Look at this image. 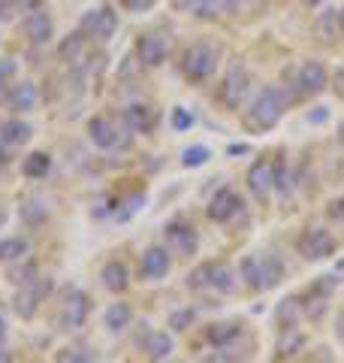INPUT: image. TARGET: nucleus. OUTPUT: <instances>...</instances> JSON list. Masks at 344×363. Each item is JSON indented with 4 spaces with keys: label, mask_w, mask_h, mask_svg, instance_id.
Wrapping results in <instances>:
<instances>
[{
    "label": "nucleus",
    "mask_w": 344,
    "mask_h": 363,
    "mask_svg": "<svg viewBox=\"0 0 344 363\" xmlns=\"http://www.w3.org/2000/svg\"><path fill=\"white\" fill-rule=\"evenodd\" d=\"M33 279H37V267H30V264L9 272V281H13V285H28V281H33Z\"/></svg>",
    "instance_id": "nucleus-35"
},
{
    "label": "nucleus",
    "mask_w": 344,
    "mask_h": 363,
    "mask_svg": "<svg viewBox=\"0 0 344 363\" xmlns=\"http://www.w3.org/2000/svg\"><path fill=\"white\" fill-rule=\"evenodd\" d=\"M45 215H49V212H45V206H42L40 200H30L28 206H21V218H25L28 224H40V221H45Z\"/></svg>",
    "instance_id": "nucleus-33"
},
{
    "label": "nucleus",
    "mask_w": 344,
    "mask_h": 363,
    "mask_svg": "<svg viewBox=\"0 0 344 363\" xmlns=\"http://www.w3.org/2000/svg\"><path fill=\"white\" fill-rule=\"evenodd\" d=\"M188 285H190L193 291H200V288H212V264H202V267L193 269Z\"/></svg>",
    "instance_id": "nucleus-31"
},
{
    "label": "nucleus",
    "mask_w": 344,
    "mask_h": 363,
    "mask_svg": "<svg viewBox=\"0 0 344 363\" xmlns=\"http://www.w3.org/2000/svg\"><path fill=\"white\" fill-rule=\"evenodd\" d=\"M214 67H217V52L209 43H193L185 52V58H181V70H185L190 82H205L214 73Z\"/></svg>",
    "instance_id": "nucleus-3"
},
{
    "label": "nucleus",
    "mask_w": 344,
    "mask_h": 363,
    "mask_svg": "<svg viewBox=\"0 0 344 363\" xmlns=\"http://www.w3.org/2000/svg\"><path fill=\"white\" fill-rule=\"evenodd\" d=\"M57 55H61V61H67V64H79L82 61V55H85V37L82 33H70V37L61 43Z\"/></svg>",
    "instance_id": "nucleus-24"
},
{
    "label": "nucleus",
    "mask_w": 344,
    "mask_h": 363,
    "mask_svg": "<svg viewBox=\"0 0 344 363\" xmlns=\"http://www.w3.org/2000/svg\"><path fill=\"white\" fill-rule=\"evenodd\" d=\"M4 221H6V212H4V209H0V227H4Z\"/></svg>",
    "instance_id": "nucleus-52"
},
{
    "label": "nucleus",
    "mask_w": 344,
    "mask_h": 363,
    "mask_svg": "<svg viewBox=\"0 0 344 363\" xmlns=\"http://www.w3.org/2000/svg\"><path fill=\"white\" fill-rule=\"evenodd\" d=\"M341 30V21H338V13L336 9H329V13H323L317 18V37L320 40H336Z\"/></svg>",
    "instance_id": "nucleus-28"
},
{
    "label": "nucleus",
    "mask_w": 344,
    "mask_h": 363,
    "mask_svg": "<svg viewBox=\"0 0 344 363\" xmlns=\"http://www.w3.org/2000/svg\"><path fill=\"white\" fill-rule=\"evenodd\" d=\"M332 85H336V91L344 97V67H341V70H336V76H332Z\"/></svg>",
    "instance_id": "nucleus-44"
},
{
    "label": "nucleus",
    "mask_w": 344,
    "mask_h": 363,
    "mask_svg": "<svg viewBox=\"0 0 344 363\" xmlns=\"http://www.w3.org/2000/svg\"><path fill=\"white\" fill-rule=\"evenodd\" d=\"M9 161V152H6V143L0 140V164H6Z\"/></svg>",
    "instance_id": "nucleus-46"
},
{
    "label": "nucleus",
    "mask_w": 344,
    "mask_h": 363,
    "mask_svg": "<svg viewBox=\"0 0 344 363\" xmlns=\"http://www.w3.org/2000/svg\"><path fill=\"white\" fill-rule=\"evenodd\" d=\"M278 315H284V318H287V321H290V318L296 315V300H284V306H281V309H278Z\"/></svg>",
    "instance_id": "nucleus-42"
},
{
    "label": "nucleus",
    "mask_w": 344,
    "mask_h": 363,
    "mask_svg": "<svg viewBox=\"0 0 344 363\" xmlns=\"http://www.w3.org/2000/svg\"><path fill=\"white\" fill-rule=\"evenodd\" d=\"M25 33H28V40L30 43H49L52 40V18L42 13V9H33V13L28 16L25 21Z\"/></svg>",
    "instance_id": "nucleus-16"
},
{
    "label": "nucleus",
    "mask_w": 344,
    "mask_h": 363,
    "mask_svg": "<svg viewBox=\"0 0 344 363\" xmlns=\"http://www.w3.org/2000/svg\"><path fill=\"white\" fill-rule=\"evenodd\" d=\"M338 21H341V30H344V6L338 9Z\"/></svg>",
    "instance_id": "nucleus-51"
},
{
    "label": "nucleus",
    "mask_w": 344,
    "mask_h": 363,
    "mask_svg": "<svg viewBox=\"0 0 344 363\" xmlns=\"http://www.w3.org/2000/svg\"><path fill=\"white\" fill-rule=\"evenodd\" d=\"M338 336L344 339V312H341V318H338Z\"/></svg>",
    "instance_id": "nucleus-49"
},
{
    "label": "nucleus",
    "mask_w": 344,
    "mask_h": 363,
    "mask_svg": "<svg viewBox=\"0 0 344 363\" xmlns=\"http://www.w3.org/2000/svg\"><path fill=\"white\" fill-rule=\"evenodd\" d=\"M227 152H229V155H242V152H248V149H245V145H229Z\"/></svg>",
    "instance_id": "nucleus-47"
},
{
    "label": "nucleus",
    "mask_w": 344,
    "mask_h": 363,
    "mask_svg": "<svg viewBox=\"0 0 344 363\" xmlns=\"http://www.w3.org/2000/svg\"><path fill=\"white\" fill-rule=\"evenodd\" d=\"M302 345H305V333L299 330V327L287 324L281 330V336H278V357H293Z\"/></svg>",
    "instance_id": "nucleus-21"
},
{
    "label": "nucleus",
    "mask_w": 344,
    "mask_h": 363,
    "mask_svg": "<svg viewBox=\"0 0 344 363\" xmlns=\"http://www.w3.org/2000/svg\"><path fill=\"white\" fill-rule=\"evenodd\" d=\"M124 124H127L130 133H148L154 124V112L145 104H133V106L124 109Z\"/></svg>",
    "instance_id": "nucleus-17"
},
{
    "label": "nucleus",
    "mask_w": 344,
    "mask_h": 363,
    "mask_svg": "<svg viewBox=\"0 0 344 363\" xmlns=\"http://www.w3.org/2000/svg\"><path fill=\"white\" fill-rule=\"evenodd\" d=\"M16 13H21V0H0V21H9Z\"/></svg>",
    "instance_id": "nucleus-38"
},
{
    "label": "nucleus",
    "mask_w": 344,
    "mask_h": 363,
    "mask_svg": "<svg viewBox=\"0 0 344 363\" xmlns=\"http://www.w3.org/2000/svg\"><path fill=\"white\" fill-rule=\"evenodd\" d=\"M299 252L308 260H323V257L336 255V240L329 236V230H320V227H314V230H308L299 240Z\"/></svg>",
    "instance_id": "nucleus-7"
},
{
    "label": "nucleus",
    "mask_w": 344,
    "mask_h": 363,
    "mask_svg": "<svg viewBox=\"0 0 344 363\" xmlns=\"http://www.w3.org/2000/svg\"><path fill=\"white\" fill-rule=\"evenodd\" d=\"M190 321H193V309H178V312H172L169 327L172 330H188Z\"/></svg>",
    "instance_id": "nucleus-36"
},
{
    "label": "nucleus",
    "mask_w": 344,
    "mask_h": 363,
    "mask_svg": "<svg viewBox=\"0 0 344 363\" xmlns=\"http://www.w3.org/2000/svg\"><path fill=\"white\" fill-rule=\"evenodd\" d=\"M248 91H251V76H248V70H242V67H236V70H229V76L224 79L221 97H224V104L233 109V106H242Z\"/></svg>",
    "instance_id": "nucleus-9"
},
{
    "label": "nucleus",
    "mask_w": 344,
    "mask_h": 363,
    "mask_svg": "<svg viewBox=\"0 0 344 363\" xmlns=\"http://www.w3.org/2000/svg\"><path fill=\"white\" fill-rule=\"evenodd\" d=\"M82 30L91 40L109 43L115 37V30H118V16H115L112 9H94V13H88L82 18Z\"/></svg>",
    "instance_id": "nucleus-5"
},
{
    "label": "nucleus",
    "mask_w": 344,
    "mask_h": 363,
    "mask_svg": "<svg viewBox=\"0 0 344 363\" xmlns=\"http://www.w3.org/2000/svg\"><path fill=\"white\" fill-rule=\"evenodd\" d=\"M49 167H52V157L45 155V152H33L25 157V164H21V169H25V176L28 179H42L45 173H49Z\"/></svg>",
    "instance_id": "nucleus-26"
},
{
    "label": "nucleus",
    "mask_w": 344,
    "mask_h": 363,
    "mask_svg": "<svg viewBox=\"0 0 344 363\" xmlns=\"http://www.w3.org/2000/svg\"><path fill=\"white\" fill-rule=\"evenodd\" d=\"M88 133H91V140H94V145H100V149H106V152L109 149H118V145H121L118 128H115L109 118H103V116L88 121Z\"/></svg>",
    "instance_id": "nucleus-13"
},
{
    "label": "nucleus",
    "mask_w": 344,
    "mask_h": 363,
    "mask_svg": "<svg viewBox=\"0 0 344 363\" xmlns=\"http://www.w3.org/2000/svg\"><path fill=\"white\" fill-rule=\"evenodd\" d=\"M16 76V61H0V85Z\"/></svg>",
    "instance_id": "nucleus-39"
},
{
    "label": "nucleus",
    "mask_w": 344,
    "mask_h": 363,
    "mask_svg": "<svg viewBox=\"0 0 344 363\" xmlns=\"http://www.w3.org/2000/svg\"><path fill=\"white\" fill-rule=\"evenodd\" d=\"M49 279H33V281H28V285H18V294H16V312L21 315V318H30L33 312H37V306H40V300L49 294Z\"/></svg>",
    "instance_id": "nucleus-6"
},
{
    "label": "nucleus",
    "mask_w": 344,
    "mask_h": 363,
    "mask_svg": "<svg viewBox=\"0 0 344 363\" xmlns=\"http://www.w3.org/2000/svg\"><path fill=\"white\" fill-rule=\"evenodd\" d=\"M214 363H221V360H214Z\"/></svg>",
    "instance_id": "nucleus-54"
},
{
    "label": "nucleus",
    "mask_w": 344,
    "mask_h": 363,
    "mask_svg": "<svg viewBox=\"0 0 344 363\" xmlns=\"http://www.w3.org/2000/svg\"><path fill=\"white\" fill-rule=\"evenodd\" d=\"M239 336V324H214L209 327V342L214 348H227Z\"/></svg>",
    "instance_id": "nucleus-27"
},
{
    "label": "nucleus",
    "mask_w": 344,
    "mask_h": 363,
    "mask_svg": "<svg viewBox=\"0 0 344 363\" xmlns=\"http://www.w3.org/2000/svg\"><path fill=\"white\" fill-rule=\"evenodd\" d=\"M30 252V242L25 236H9V240H0V264H13V260H21Z\"/></svg>",
    "instance_id": "nucleus-22"
},
{
    "label": "nucleus",
    "mask_w": 344,
    "mask_h": 363,
    "mask_svg": "<svg viewBox=\"0 0 344 363\" xmlns=\"http://www.w3.org/2000/svg\"><path fill=\"white\" fill-rule=\"evenodd\" d=\"M166 240H169V245L176 248L178 255H197V248H200V236H197V230H193L190 224H181V221H172L169 227H166Z\"/></svg>",
    "instance_id": "nucleus-10"
},
{
    "label": "nucleus",
    "mask_w": 344,
    "mask_h": 363,
    "mask_svg": "<svg viewBox=\"0 0 344 363\" xmlns=\"http://www.w3.org/2000/svg\"><path fill=\"white\" fill-rule=\"evenodd\" d=\"M30 136H33V128L21 118H9V121L0 124V140H4L6 145H25Z\"/></svg>",
    "instance_id": "nucleus-18"
},
{
    "label": "nucleus",
    "mask_w": 344,
    "mask_h": 363,
    "mask_svg": "<svg viewBox=\"0 0 344 363\" xmlns=\"http://www.w3.org/2000/svg\"><path fill=\"white\" fill-rule=\"evenodd\" d=\"M305 363H332V357H329V351L326 348H317L311 357H308Z\"/></svg>",
    "instance_id": "nucleus-41"
},
{
    "label": "nucleus",
    "mask_w": 344,
    "mask_h": 363,
    "mask_svg": "<svg viewBox=\"0 0 344 363\" xmlns=\"http://www.w3.org/2000/svg\"><path fill=\"white\" fill-rule=\"evenodd\" d=\"M326 118H329V109H326V106H320L317 112H308V121H314V124L326 121Z\"/></svg>",
    "instance_id": "nucleus-43"
},
{
    "label": "nucleus",
    "mask_w": 344,
    "mask_h": 363,
    "mask_svg": "<svg viewBox=\"0 0 344 363\" xmlns=\"http://www.w3.org/2000/svg\"><path fill=\"white\" fill-rule=\"evenodd\" d=\"M281 112H284L281 94L275 88H263L257 94V100L251 104V112H248L245 124L251 130H269V128H275V124L281 121Z\"/></svg>",
    "instance_id": "nucleus-2"
},
{
    "label": "nucleus",
    "mask_w": 344,
    "mask_h": 363,
    "mask_svg": "<svg viewBox=\"0 0 344 363\" xmlns=\"http://www.w3.org/2000/svg\"><path fill=\"white\" fill-rule=\"evenodd\" d=\"M88 312H91V300L85 297L82 291L70 288L64 294V303H61V324H64V330H79V327L85 324Z\"/></svg>",
    "instance_id": "nucleus-4"
},
{
    "label": "nucleus",
    "mask_w": 344,
    "mask_h": 363,
    "mask_svg": "<svg viewBox=\"0 0 344 363\" xmlns=\"http://www.w3.org/2000/svg\"><path fill=\"white\" fill-rule=\"evenodd\" d=\"M130 321H133V309L127 303H112L106 309V327L112 333H121L124 327H130Z\"/></svg>",
    "instance_id": "nucleus-23"
},
{
    "label": "nucleus",
    "mask_w": 344,
    "mask_h": 363,
    "mask_svg": "<svg viewBox=\"0 0 344 363\" xmlns=\"http://www.w3.org/2000/svg\"><path fill=\"white\" fill-rule=\"evenodd\" d=\"M169 267H172V257H169V252L166 248H160V245H151L148 252L142 255V264H139V272L145 279H164L166 272H169Z\"/></svg>",
    "instance_id": "nucleus-12"
},
{
    "label": "nucleus",
    "mask_w": 344,
    "mask_h": 363,
    "mask_svg": "<svg viewBox=\"0 0 344 363\" xmlns=\"http://www.w3.org/2000/svg\"><path fill=\"white\" fill-rule=\"evenodd\" d=\"M242 279L248 281V288L254 291H266V288H275L278 281L284 279V264L278 257H245L242 260Z\"/></svg>",
    "instance_id": "nucleus-1"
},
{
    "label": "nucleus",
    "mask_w": 344,
    "mask_h": 363,
    "mask_svg": "<svg viewBox=\"0 0 344 363\" xmlns=\"http://www.w3.org/2000/svg\"><path fill=\"white\" fill-rule=\"evenodd\" d=\"M103 285H106L112 294H121L127 291L130 285V276H127V267L118 264V260H112V264L103 267Z\"/></svg>",
    "instance_id": "nucleus-20"
},
{
    "label": "nucleus",
    "mask_w": 344,
    "mask_h": 363,
    "mask_svg": "<svg viewBox=\"0 0 344 363\" xmlns=\"http://www.w3.org/2000/svg\"><path fill=\"white\" fill-rule=\"evenodd\" d=\"M212 157V152L205 149V145H190V149H185L181 152V164L185 167H200V164H205Z\"/></svg>",
    "instance_id": "nucleus-30"
},
{
    "label": "nucleus",
    "mask_w": 344,
    "mask_h": 363,
    "mask_svg": "<svg viewBox=\"0 0 344 363\" xmlns=\"http://www.w3.org/2000/svg\"><path fill=\"white\" fill-rule=\"evenodd\" d=\"M124 9H130V13H145L148 6H151V0H121Z\"/></svg>",
    "instance_id": "nucleus-40"
},
{
    "label": "nucleus",
    "mask_w": 344,
    "mask_h": 363,
    "mask_svg": "<svg viewBox=\"0 0 344 363\" xmlns=\"http://www.w3.org/2000/svg\"><path fill=\"white\" fill-rule=\"evenodd\" d=\"M169 351H172V336L169 333H151V339H148V357L164 360V357H169Z\"/></svg>",
    "instance_id": "nucleus-29"
},
{
    "label": "nucleus",
    "mask_w": 344,
    "mask_h": 363,
    "mask_svg": "<svg viewBox=\"0 0 344 363\" xmlns=\"http://www.w3.org/2000/svg\"><path fill=\"white\" fill-rule=\"evenodd\" d=\"M57 363H91V357L82 354V351H76V348H64L61 354H57Z\"/></svg>",
    "instance_id": "nucleus-37"
},
{
    "label": "nucleus",
    "mask_w": 344,
    "mask_h": 363,
    "mask_svg": "<svg viewBox=\"0 0 344 363\" xmlns=\"http://www.w3.org/2000/svg\"><path fill=\"white\" fill-rule=\"evenodd\" d=\"M0 339H6V321H4V315H0Z\"/></svg>",
    "instance_id": "nucleus-48"
},
{
    "label": "nucleus",
    "mask_w": 344,
    "mask_h": 363,
    "mask_svg": "<svg viewBox=\"0 0 344 363\" xmlns=\"http://www.w3.org/2000/svg\"><path fill=\"white\" fill-rule=\"evenodd\" d=\"M239 206H242V200H239V194L233 188H221L217 194L209 200V206H205V215H209L212 221H217V224H224V221H229L233 215L239 212Z\"/></svg>",
    "instance_id": "nucleus-8"
},
{
    "label": "nucleus",
    "mask_w": 344,
    "mask_h": 363,
    "mask_svg": "<svg viewBox=\"0 0 344 363\" xmlns=\"http://www.w3.org/2000/svg\"><path fill=\"white\" fill-rule=\"evenodd\" d=\"M190 124H193V112H190V109H185V106H176V109H172V128H176L178 133L190 130Z\"/></svg>",
    "instance_id": "nucleus-34"
},
{
    "label": "nucleus",
    "mask_w": 344,
    "mask_h": 363,
    "mask_svg": "<svg viewBox=\"0 0 344 363\" xmlns=\"http://www.w3.org/2000/svg\"><path fill=\"white\" fill-rule=\"evenodd\" d=\"M248 188L263 200L269 197V191L275 188V167L269 161H257L254 167L248 169Z\"/></svg>",
    "instance_id": "nucleus-14"
},
{
    "label": "nucleus",
    "mask_w": 344,
    "mask_h": 363,
    "mask_svg": "<svg viewBox=\"0 0 344 363\" xmlns=\"http://www.w3.org/2000/svg\"><path fill=\"white\" fill-rule=\"evenodd\" d=\"M9 106H13L16 112H30L33 106H37V88H33V82L13 85V91H9Z\"/></svg>",
    "instance_id": "nucleus-19"
},
{
    "label": "nucleus",
    "mask_w": 344,
    "mask_h": 363,
    "mask_svg": "<svg viewBox=\"0 0 344 363\" xmlns=\"http://www.w3.org/2000/svg\"><path fill=\"white\" fill-rule=\"evenodd\" d=\"M332 218H338V221H344V200H338V203H332Z\"/></svg>",
    "instance_id": "nucleus-45"
},
{
    "label": "nucleus",
    "mask_w": 344,
    "mask_h": 363,
    "mask_svg": "<svg viewBox=\"0 0 344 363\" xmlns=\"http://www.w3.org/2000/svg\"><path fill=\"white\" fill-rule=\"evenodd\" d=\"M185 6L193 16H214L224 4H217V0H185Z\"/></svg>",
    "instance_id": "nucleus-32"
},
{
    "label": "nucleus",
    "mask_w": 344,
    "mask_h": 363,
    "mask_svg": "<svg viewBox=\"0 0 344 363\" xmlns=\"http://www.w3.org/2000/svg\"><path fill=\"white\" fill-rule=\"evenodd\" d=\"M305 4H320V0H305Z\"/></svg>",
    "instance_id": "nucleus-53"
},
{
    "label": "nucleus",
    "mask_w": 344,
    "mask_h": 363,
    "mask_svg": "<svg viewBox=\"0 0 344 363\" xmlns=\"http://www.w3.org/2000/svg\"><path fill=\"white\" fill-rule=\"evenodd\" d=\"M326 88V67L320 61H305L299 70V91L302 94H320Z\"/></svg>",
    "instance_id": "nucleus-15"
},
{
    "label": "nucleus",
    "mask_w": 344,
    "mask_h": 363,
    "mask_svg": "<svg viewBox=\"0 0 344 363\" xmlns=\"http://www.w3.org/2000/svg\"><path fill=\"white\" fill-rule=\"evenodd\" d=\"M136 55L145 67H160L166 61V40L160 33H142L136 43Z\"/></svg>",
    "instance_id": "nucleus-11"
},
{
    "label": "nucleus",
    "mask_w": 344,
    "mask_h": 363,
    "mask_svg": "<svg viewBox=\"0 0 344 363\" xmlns=\"http://www.w3.org/2000/svg\"><path fill=\"white\" fill-rule=\"evenodd\" d=\"M0 363H9V354H6L4 348H0Z\"/></svg>",
    "instance_id": "nucleus-50"
},
{
    "label": "nucleus",
    "mask_w": 344,
    "mask_h": 363,
    "mask_svg": "<svg viewBox=\"0 0 344 363\" xmlns=\"http://www.w3.org/2000/svg\"><path fill=\"white\" fill-rule=\"evenodd\" d=\"M212 288L221 294H233L236 291V272L227 264H212Z\"/></svg>",
    "instance_id": "nucleus-25"
}]
</instances>
